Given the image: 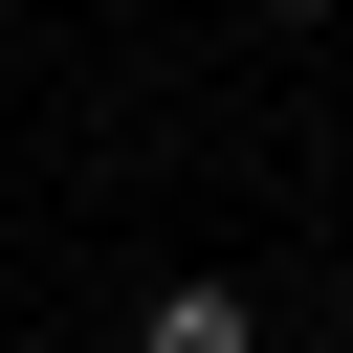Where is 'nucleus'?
<instances>
[{
  "instance_id": "1",
  "label": "nucleus",
  "mask_w": 353,
  "mask_h": 353,
  "mask_svg": "<svg viewBox=\"0 0 353 353\" xmlns=\"http://www.w3.org/2000/svg\"><path fill=\"white\" fill-rule=\"evenodd\" d=\"M132 353H265V309H243V287H221V265H176V287H154V309H132Z\"/></svg>"
},
{
  "instance_id": "2",
  "label": "nucleus",
  "mask_w": 353,
  "mask_h": 353,
  "mask_svg": "<svg viewBox=\"0 0 353 353\" xmlns=\"http://www.w3.org/2000/svg\"><path fill=\"white\" fill-rule=\"evenodd\" d=\"M287 22H331V0H287Z\"/></svg>"
},
{
  "instance_id": "3",
  "label": "nucleus",
  "mask_w": 353,
  "mask_h": 353,
  "mask_svg": "<svg viewBox=\"0 0 353 353\" xmlns=\"http://www.w3.org/2000/svg\"><path fill=\"white\" fill-rule=\"evenodd\" d=\"M331 22H353V0H331Z\"/></svg>"
},
{
  "instance_id": "4",
  "label": "nucleus",
  "mask_w": 353,
  "mask_h": 353,
  "mask_svg": "<svg viewBox=\"0 0 353 353\" xmlns=\"http://www.w3.org/2000/svg\"><path fill=\"white\" fill-rule=\"evenodd\" d=\"M331 353H353V331H331Z\"/></svg>"
}]
</instances>
